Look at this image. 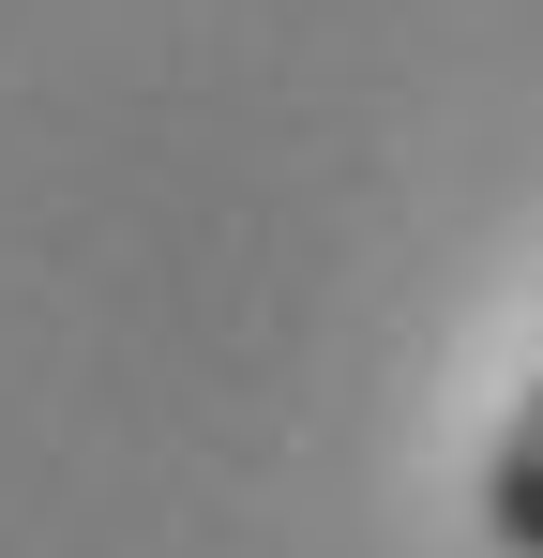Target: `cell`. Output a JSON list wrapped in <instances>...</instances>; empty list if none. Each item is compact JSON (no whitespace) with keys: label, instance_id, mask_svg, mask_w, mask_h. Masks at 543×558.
<instances>
[{"label":"cell","instance_id":"1","mask_svg":"<svg viewBox=\"0 0 543 558\" xmlns=\"http://www.w3.org/2000/svg\"><path fill=\"white\" fill-rule=\"evenodd\" d=\"M468 513H483V544H498V558H543V348H529V377H514L483 468H468Z\"/></svg>","mask_w":543,"mask_h":558}]
</instances>
